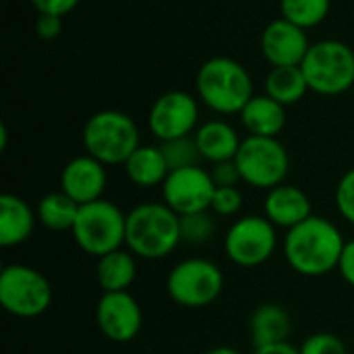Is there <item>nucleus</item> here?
Segmentation results:
<instances>
[{
	"label": "nucleus",
	"mask_w": 354,
	"mask_h": 354,
	"mask_svg": "<svg viewBox=\"0 0 354 354\" xmlns=\"http://www.w3.org/2000/svg\"><path fill=\"white\" fill-rule=\"evenodd\" d=\"M243 183L255 189H274L284 183L290 170V158L278 137H253L243 139L234 158Z\"/></svg>",
	"instance_id": "obj_9"
},
{
	"label": "nucleus",
	"mask_w": 354,
	"mask_h": 354,
	"mask_svg": "<svg viewBox=\"0 0 354 354\" xmlns=\"http://www.w3.org/2000/svg\"><path fill=\"white\" fill-rule=\"evenodd\" d=\"M37 222L31 205L10 193L0 197V247H17L25 243Z\"/></svg>",
	"instance_id": "obj_19"
},
{
	"label": "nucleus",
	"mask_w": 354,
	"mask_h": 354,
	"mask_svg": "<svg viewBox=\"0 0 354 354\" xmlns=\"http://www.w3.org/2000/svg\"><path fill=\"white\" fill-rule=\"evenodd\" d=\"M205 354H243V353H241V351H236V348H230V346H216V348L207 351Z\"/></svg>",
	"instance_id": "obj_36"
},
{
	"label": "nucleus",
	"mask_w": 354,
	"mask_h": 354,
	"mask_svg": "<svg viewBox=\"0 0 354 354\" xmlns=\"http://www.w3.org/2000/svg\"><path fill=\"white\" fill-rule=\"evenodd\" d=\"M263 212L266 218L276 226V228H295L307 218H311V201L307 193L295 185H278L268 191L266 201H263Z\"/></svg>",
	"instance_id": "obj_16"
},
{
	"label": "nucleus",
	"mask_w": 354,
	"mask_h": 354,
	"mask_svg": "<svg viewBox=\"0 0 354 354\" xmlns=\"http://www.w3.org/2000/svg\"><path fill=\"white\" fill-rule=\"evenodd\" d=\"M199 122V102L195 95L172 89L162 93L149 108L147 124L151 135L162 143L178 137H189L197 131Z\"/></svg>",
	"instance_id": "obj_11"
},
{
	"label": "nucleus",
	"mask_w": 354,
	"mask_h": 354,
	"mask_svg": "<svg viewBox=\"0 0 354 354\" xmlns=\"http://www.w3.org/2000/svg\"><path fill=\"white\" fill-rule=\"evenodd\" d=\"M81 137L85 151L104 166L124 164L141 145L137 122L120 110H100L91 114Z\"/></svg>",
	"instance_id": "obj_4"
},
{
	"label": "nucleus",
	"mask_w": 354,
	"mask_h": 354,
	"mask_svg": "<svg viewBox=\"0 0 354 354\" xmlns=\"http://www.w3.org/2000/svg\"><path fill=\"white\" fill-rule=\"evenodd\" d=\"M301 354H348L346 344L342 342V338L328 334V332H319L313 334L309 338H305V342L299 348Z\"/></svg>",
	"instance_id": "obj_28"
},
{
	"label": "nucleus",
	"mask_w": 354,
	"mask_h": 354,
	"mask_svg": "<svg viewBox=\"0 0 354 354\" xmlns=\"http://www.w3.org/2000/svg\"><path fill=\"white\" fill-rule=\"evenodd\" d=\"M160 149H162V153L166 158V164H168L170 172L180 170V168H189V166H199L201 153H199L195 135L162 141Z\"/></svg>",
	"instance_id": "obj_27"
},
{
	"label": "nucleus",
	"mask_w": 354,
	"mask_h": 354,
	"mask_svg": "<svg viewBox=\"0 0 354 354\" xmlns=\"http://www.w3.org/2000/svg\"><path fill=\"white\" fill-rule=\"evenodd\" d=\"M122 166L127 178L141 189L162 187L170 174L160 145H139Z\"/></svg>",
	"instance_id": "obj_21"
},
{
	"label": "nucleus",
	"mask_w": 354,
	"mask_h": 354,
	"mask_svg": "<svg viewBox=\"0 0 354 354\" xmlns=\"http://www.w3.org/2000/svg\"><path fill=\"white\" fill-rule=\"evenodd\" d=\"M71 234L83 253L100 259L124 245L127 216L116 203L97 199L81 205Z\"/></svg>",
	"instance_id": "obj_5"
},
{
	"label": "nucleus",
	"mask_w": 354,
	"mask_h": 354,
	"mask_svg": "<svg viewBox=\"0 0 354 354\" xmlns=\"http://www.w3.org/2000/svg\"><path fill=\"white\" fill-rule=\"evenodd\" d=\"M253 354H301L299 348H295L290 342H282V344H272V346H259L255 348Z\"/></svg>",
	"instance_id": "obj_35"
},
{
	"label": "nucleus",
	"mask_w": 354,
	"mask_h": 354,
	"mask_svg": "<svg viewBox=\"0 0 354 354\" xmlns=\"http://www.w3.org/2000/svg\"><path fill=\"white\" fill-rule=\"evenodd\" d=\"M209 174H212V180H214L216 187H236L243 180L241 170H239V166H236L234 160H226V162L212 164Z\"/></svg>",
	"instance_id": "obj_31"
},
{
	"label": "nucleus",
	"mask_w": 354,
	"mask_h": 354,
	"mask_svg": "<svg viewBox=\"0 0 354 354\" xmlns=\"http://www.w3.org/2000/svg\"><path fill=\"white\" fill-rule=\"evenodd\" d=\"M214 193L216 185L212 174L201 166L172 170L162 185L164 203L178 216L212 209Z\"/></svg>",
	"instance_id": "obj_12"
},
{
	"label": "nucleus",
	"mask_w": 354,
	"mask_h": 354,
	"mask_svg": "<svg viewBox=\"0 0 354 354\" xmlns=\"http://www.w3.org/2000/svg\"><path fill=\"white\" fill-rule=\"evenodd\" d=\"M218 232L216 214L212 209L180 216V239L187 245H207Z\"/></svg>",
	"instance_id": "obj_26"
},
{
	"label": "nucleus",
	"mask_w": 354,
	"mask_h": 354,
	"mask_svg": "<svg viewBox=\"0 0 354 354\" xmlns=\"http://www.w3.org/2000/svg\"><path fill=\"white\" fill-rule=\"evenodd\" d=\"M301 68L311 91L340 95L354 85V50L340 39H319L311 44Z\"/></svg>",
	"instance_id": "obj_6"
},
{
	"label": "nucleus",
	"mask_w": 354,
	"mask_h": 354,
	"mask_svg": "<svg viewBox=\"0 0 354 354\" xmlns=\"http://www.w3.org/2000/svg\"><path fill=\"white\" fill-rule=\"evenodd\" d=\"M180 239V216L166 203H139L127 214V249L141 259L158 261L170 255Z\"/></svg>",
	"instance_id": "obj_2"
},
{
	"label": "nucleus",
	"mask_w": 354,
	"mask_h": 354,
	"mask_svg": "<svg viewBox=\"0 0 354 354\" xmlns=\"http://www.w3.org/2000/svg\"><path fill=\"white\" fill-rule=\"evenodd\" d=\"M338 272L344 278V282H348L354 288V241H348L344 245L340 263H338Z\"/></svg>",
	"instance_id": "obj_34"
},
{
	"label": "nucleus",
	"mask_w": 354,
	"mask_h": 354,
	"mask_svg": "<svg viewBox=\"0 0 354 354\" xmlns=\"http://www.w3.org/2000/svg\"><path fill=\"white\" fill-rule=\"evenodd\" d=\"M79 209L81 205L73 201L66 193L52 191L39 199L35 214H37V222L44 228L54 230V232H64V230H73Z\"/></svg>",
	"instance_id": "obj_24"
},
{
	"label": "nucleus",
	"mask_w": 354,
	"mask_h": 354,
	"mask_svg": "<svg viewBox=\"0 0 354 354\" xmlns=\"http://www.w3.org/2000/svg\"><path fill=\"white\" fill-rule=\"evenodd\" d=\"M332 8V0H280V12L286 21L313 29L322 25Z\"/></svg>",
	"instance_id": "obj_25"
},
{
	"label": "nucleus",
	"mask_w": 354,
	"mask_h": 354,
	"mask_svg": "<svg viewBox=\"0 0 354 354\" xmlns=\"http://www.w3.org/2000/svg\"><path fill=\"white\" fill-rule=\"evenodd\" d=\"M309 83L301 66H272L266 77V93L282 106H292L307 95Z\"/></svg>",
	"instance_id": "obj_23"
},
{
	"label": "nucleus",
	"mask_w": 354,
	"mask_h": 354,
	"mask_svg": "<svg viewBox=\"0 0 354 354\" xmlns=\"http://www.w3.org/2000/svg\"><path fill=\"white\" fill-rule=\"evenodd\" d=\"M100 332L116 344H127L137 338L143 326V311L137 299L129 292H104L95 307Z\"/></svg>",
	"instance_id": "obj_13"
},
{
	"label": "nucleus",
	"mask_w": 354,
	"mask_h": 354,
	"mask_svg": "<svg viewBox=\"0 0 354 354\" xmlns=\"http://www.w3.org/2000/svg\"><path fill=\"white\" fill-rule=\"evenodd\" d=\"M311 48L307 29L286 21L274 19L261 33V54L272 66H301Z\"/></svg>",
	"instance_id": "obj_14"
},
{
	"label": "nucleus",
	"mask_w": 354,
	"mask_h": 354,
	"mask_svg": "<svg viewBox=\"0 0 354 354\" xmlns=\"http://www.w3.org/2000/svg\"><path fill=\"white\" fill-rule=\"evenodd\" d=\"M195 141H197L201 160H207L212 164L234 160L243 143L236 129L228 124L226 120H207L199 124L195 131Z\"/></svg>",
	"instance_id": "obj_18"
},
{
	"label": "nucleus",
	"mask_w": 354,
	"mask_h": 354,
	"mask_svg": "<svg viewBox=\"0 0 354 354\" xmlns=\"http://www.w3.org/2000/svg\"><path fill=\"white\" fill-rule=\"evenodd\" d=\"M278 247L276 226L266 216L239 218L224 236V253L239 268L263 266Z\"/></svg>",
	"instance_id": "obj_10"
},
{
	"label": "nucleus",
	"mask_w": 354,
	"mask_h": 354,
	"mask_svg": "<svg viewBox=\"0 0 354 354\" xmlns=\"http://www.w3.org/2000/svg\"><path fill=\"white\" fill-rule=\"evenodd\" d=\"M290 332H292V319L288 311L276 303L259 305L249 317V334L255 348L288 342Z\"/></svg>",
	"instance_id": "obj_20"
},
{
	"label": "nucleus",
	"mask_w": 354,
	"mask_h": 354,
	"mask_svg": "<svg viewBox=\"0 0 354 354\" xmlns=\"http://www.w3.org/2000/svg\"><path fill=\"white\" fill-rule=\"evenodd\" d=\"M29 2H31V6L39 15H58V17H64V15L73 12L81 0H29Z\"/></svg>",
	"instance_id": "obj_32"
},
{
	"label": "nucleus",
	"mask_w": 354,
	"mask_h": 354,
	"mask_svg": "<svg viewBox=\"0 0 354 354\" xmlns=\"http://www.w3.org/2000/svg\"><path fill=\"white\" fill-rule=\"evenodd\" d=\"M166 290L176 305L185 309H201L222 295L224 274L214 261L191 257L170 270Z\"/></svg>",
	"instance_id": "obj_8"
},
{
	"label": "nucleus",
	"mask_w": 354,
	"mask_h": 354,
	"mask_svg": "<svg viewBox=\"0 0 354 354\" xmlns=\"http://www.w3.org/2000/svg\"><path fill=\"white\" fill-rule=\"evenodd\" d=\"M243 207V193L239 187H216L214 199H212V212L216 216L228 218L239 214Z\"/></svg>",
	"instance_id": "obj_29"
},
{
	"label": "nucleus",
	"mask_w": 354,
	"mask_h": 354,
	"mask_svg": "<svg viewBox=\"0 0 354 354\" xmlns=\"http://www.w3.org/2000/svg\"><path fill=\"white\" fill-rule=\"evenodd\" d=\"M239 116L247 133L253 137H278L286 127V106L268 93L253 95Z\"/></svg>",
	"instance_id": "obj_17"
},
{
	"label": "nucleus",
	"mask_w": 354,
	"mask_h": 354,
	"mask_svg": "<svg viewBox=\"0 0 354 354\" xmlns=\"http://www.w3.org/2000/svg\"><path fill=\"white\" fill-rule=\"evenodd\" d=\"M95 278L104 292H122L137 278V261L131 251L118 249L97 259Z\"/></svg>",
	"instance_id": "obj_22"
},
{
	"label": "nucleus",
	"mask_w": 354,
	"mask_h": 354,
	"mask_svg": "<svg viewBox=\"0 0 354 354\" xmlns=\"http://www.w3.org/2000/svg\"><path fill=\"white\" fill-rule=\"evenodd\" d=\"M62 19L64 17H58V15H37V19H35L37 35L46 41L56 39L62 31Z\"/></svg>",
	"instance_id": "obj_33"
},
{
	"label": "nucleus",
	"mask_w": 354,
	"mask_h": 354,
	"mask_svg": "<svg viewBox=\"0 0 354 354\" xmlns=\"http://www.w3.org/2000/svg\"><path fill=\"white\" fill-rule=\"evenodd\" d=\"M344 236L338 226L322 216H311L299 226L286 230L284 257L288 266L307 278H319L338 270Z\"/></svg>",
	"instance_id": "obj_1"
},
{
	"label": "nucleus",
	"mask_w": 354,
	"mask_h": 354,
	"mask_svg": "<svg viewBox=\"0 0 354 354\" xmlns=\"http://www.w3.org/2000/svg\"><path fill=\"white\" fill-rule=\"evenodd\" d=\"M108 185L106 166L89 153L77 156L60 172V191L79 205L102 199Z\"/></svg>",
	"instance_id": "obj_15"
},
{
	"label": "nucleus",
	"mask_w": 354,
	"mask_h": 354,
	"mask_svg": "<svg viewBox=\"0 0 354 354\" xmlns=\"http://www.w3.org/2000/svg\"><path fill=\"white\" fill-rule=\"evenodd\" d=\"M0 305L21 319L39 317L52 305V284L35 268L23 263L4 266L0 272Z\"/></svg>",
	"instance_id": "obj_7"
},
{
	"label": "nucleus",
	"mask_w": 354,
	"mask_h": 354,
	"mask_svg": "<svg viewBox=\"0 0 354 354\" xmlns=\"http://www.w3.org/2000/svg\"><path fill=\"white\" fill-rule=\"evenodd\" d=\"M336 207L340 216L354 226V168L342 174L336 187Z\"/></svg>",
	"instance_id": "obj_30"
},
{
	"label": "nucleus",
	"mask_w": 354,
	"mask_h": 354,
	"mask_svg": "<svg viewBox=\"0 0 354 354\" xmlns=\"http://www.w3.org/2000/svg\"><path fill=\"white\" fill-rule=\"evenodd\" d=\"M199 100L218 114H241L253 93L249 71L234 58L214 56L205 60L195 79Z\"/></svg>",
	"instance_id": "obj_3"
}]
</instances>
